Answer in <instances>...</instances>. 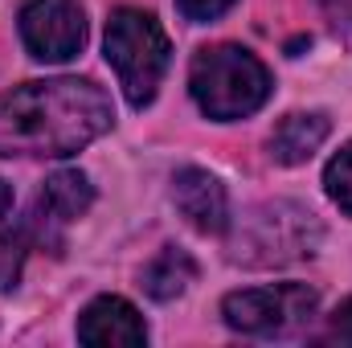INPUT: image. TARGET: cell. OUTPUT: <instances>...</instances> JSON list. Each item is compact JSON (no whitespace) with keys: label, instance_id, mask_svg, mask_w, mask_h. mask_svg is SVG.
<instances>
[{"label":"cell","instance_id":"cell-15","mask_svg":"<svg viewBox=\"0 0 352 348\" xmlns=\"http://www.w3.org/2000/svg\"><path fill=\"white\" fill-rule=\"evenodd\" d=\"M324 12L340 25V29H352V0H320Z\"/></svg>","mask_w":352,"mask_h":348},{"label":"cell","instance_id":"cell-7","mask_svg":"<svg viewBox=\"0 0 352 348\" xmlns=\"http://www.w3.org/2000/svg\"><path fill=\"white\" fill-rule=\"evenodd\" d=\"M173 205L180 217L201 234H226L230 230V197L226 184L205 168H180L173 176Z\"/></svg>","mask_w":352,"mask_h":348},{"label":"cell","instance_id":"cell-10","mask_svg":"<svg viewBox=\"0 0 352 348\" xmlns=\"http://www.w3.org/2000/svg\"><path fill=\"white\" fill-rule=\"evenodd\" d=\"M197 279V262L188 250H180V246H164L156 259L144 266V274H140V287L152 295V299H160V303H168L176 295H184L188 291V283Z\"/></svg>","mask_w":352,"mask_h":348},{"label":"cell","instance_id":"cell-12","mask_svg":"<svg viewBox=\"0 0 352 348\" xmlns=\"http://www.w3.org/2000/svg\"><path fill=\"white\" fill-rule=\"evenodd\" d=\"M324 188H328V197L352 217V144H344V148L328 160V168H324Z\"/></svg>","mask_w":352,"mask_h":348},{"label":"cell","instance_id":"cell-5","mask_svg":"<svg viewBox=\"0 0 352 348\" xmlns=\"http://www.w3.org/2000/svg\"><path fill=\"white\" fill-rule=\"evenodd\" d=\"M320 295L307 283H278V287H250L234 291L221 303V316L242 336H287L316 316Z\"/></svg>","mask_w":352,"mask_h":348},{"label":"cell","instance_id":"cell-3","mask_svg":"<svg viewBox=\"0 0 352 348\" xmlns=\"http://www.w3.org/2000/svg\"><path fill=\"white\" fill-rule=\"evenodd\" d=\"M188 90L201 115L217 123H234L254 115L270 98V70L242 45H213L192 58Z\"/></svg>","mask_w":352,"mask_h":348},{"label":"cell","instance_id":"cell-9","mask_svg":"<svg viewBox=\"0 0 352 348\" xmlns=\"http://www.w3.org/2000/svg\"><path fill=\"white\" fill-rule=\"evenodd\" d=\"M328 131H332L328 115H320V111H295V115H287L270 131V144H266L270 160L274 164H307L320 152V144L328 140Z\"/></svg>","mask_w":352,"mask_h":348},{"label":"cell","instance_id":"cell-1","mask_svg":"<svg viewBox=\"0 0 352 348\" xmlns=\"http://www.w3.org/2000/svg\"><path fill=\"white\" fill-rule=\"evenodd\" d=\"M111 119V98L90 78L21 83L0 94V156H74Z\"/></svg>","mask_w":352,"mask_h":348},{"label":"cell","instance_id":"cell-8","mask_svg":"<svg viewBox=\"0 0 352 348\" xmlns=\"http://www.w3.org/2000/svg\"><path fill=\"white\" fill-rule=\"evenodd\" d=\"M78 340L90 348H140L148 340V328H144V316L127 299L98 295L78 316Z\"/></svg>","mask_w":352,"mask_h":348},{"label":"cell","instance_id":"cell-16","mask_svg":"<svg viewBox=\"0 0 352 348\" xmlns=\"http://www.w3.org/2000/svg\"><path fill=\"white\" fill-rule=\"evenodd\" d=\"M12 226V184L0 180V234Z\"/></svg>","mask_w":352,"mask_h":348},{"label":"cell","instance_id":"cell-6","mask_svg":"<svg viewBox=\"0 0 352 348\" xmlns=\"http://www.w3.org/2000/svg\"><path fill=\"white\" fill-rule=\"evenodd\" d=\"M21 41L37 62H70L87 41V17L78 0H25Z\"/></svg>","mask_w":352,"mask_h":348},{"label":"cell","instance_id":"cell-4","mask_svg":"<svg viewBox=\"0 0 352 348\" xmlns=\"http://www.w3.org/2000/svg\"><path fill=\"white\" fill-rule=\"evenodd\" d=\"M102 45H107V62L115 66L127 102L135 111H144L156 98V90L164 83V70H168V58H173L168 33L144 8H119L107 21V41Z\"/></svg>","mask_w":352,"mask_h":348},{"label":"cell","instance_id":"cell-14","mask_svg":"<svg viewBox=\"0 0 352 348\" xmlns=\"http://www.w3.org/2000/svg\"><path fill=\"white\" fill-rule=\"evenodd\" d=\"M234 0H176V8L188 17V21H197V25H205V21H217L226 8H230Z\"/></svg>","mask_w":352,"mask_h":348},{"label":"cell","instance_id":"cell-2","mask_svg":"<svg viewBox=\"0 0 352 348\" xmlns=\"http://www.w3.org/2000/svg\"><path fill=\"white\" fill-rule=\"evenodd\" d=\"M324 242V226L307 205L295 201H266L230 221V262L242 266H287L316 254Z\"/></svg>","mask_w":352,"mask_h":348},{"label":"cell","instance_id":"cell-13","mask_svg":"<svg viewBox=\"0 0 352 348\" xmlns=\"http://www.w3.org/2000/svg\"><path fill=\"white\" fill-rule=\"evenodd\" d=\"M328 345H344L352 348V299H344L332 316H328V332H324Z\"/></svg>","mask_w":352,"mask_h":348},{"label":"cell","instance_id":"cell-11","mask_svg":"<svg viewBox=\"0 0 352 348\" xmlns=\"http://www.w3.org/2000/svg\"><path fill=\"white\" fill-rule=\"evenodd\" d=\"M29 250H33V238H29L25 226H16V230L8 226V230L0 234V295H8V291L21 283V270H25Z\"/></svg>","mask_w":352,"mask_h":348}]
</instances>
